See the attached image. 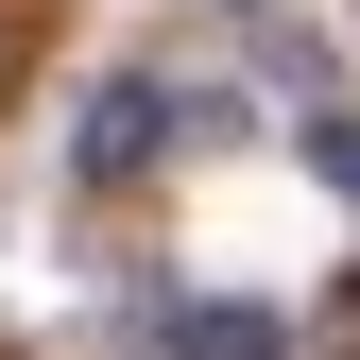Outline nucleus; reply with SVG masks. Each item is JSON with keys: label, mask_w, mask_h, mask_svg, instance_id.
<instances>
[{"label": "nucleus", "mask_w": 360, "mask_h": 360, "mask_svg": "<svg viewBox=\"0 0 360 360\" xmlns=\"http://www.w3.org/2000/svg\"><path fill=\"white\" fill-rule=\"evenodd\" d=\"M155 138H172V86H155V69H120V86H103V120H86V172L120 189V172H155Z\"/></svg>", "instance_id": "f257e3e1"}, {"label": "nucleus", "mask_w": 360, "mask_h": 360, "mask_svg": "<svg viewBox=\"0 0 360 360\" xmlns=\"http://www.w3.org/2000/svg\"><path fill=\"white\" fill-rule=\"evenodd\" d=\"M172 360H292L275 309H172Z\"/></svg>", "instance_id": "f03ea898"}, {"label": "nucleus", "mask_w": 360, "mask_h": 360, "mask_svg": "<svg viewBox=\"0 0 360 360\" xmlns=\"http://www.w3.org/2000/svg\"><path fill=\"white\" fill-rule=\"evenodd\" d=\"M309 172H326V189H360V120H309Z\"/></svg>", "instance_id": "7ed1b4c3"}, {"label": "nucleus", "mask_w": 360, "mask_h": 360, "mask_svg": "<svg viewBox=\"0 0 360 360\" xmlns=\"http://www.w3.org/2000/svg\"><path fill=\"white\" fill-rule=\"evenodd\" d=\"M18 52H34V34H18V0H0V86H18Z\"/></svg>", "instance_id": "20e7f679"}]
</instances>
